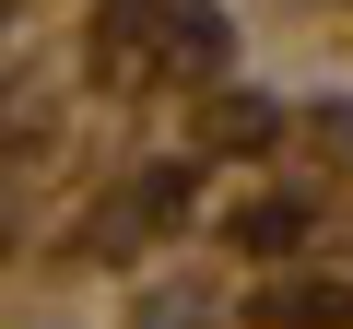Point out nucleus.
<instances>
[{
  "label": "nucleus",
  "mask_w": 353,
  "mask_h": 329,
  "mask_svg": "<svg viewBox=\"0 0 353 329\" xmlns=\"http://www.w3.org/2000/svg\"><path fill=\"white\" fill-rule=\"evenodd\" d=\"M212 141H224V153H259V141H271V106H259V94H236V106L212 118Z\"/></svg>",
  "instance_id": "7ed1b4c3"
},
{
  "label": "nucleus",
  "mask_w": 353,
  "mask_h": 329,
  "mask_svg": "<svg viewBox=\"0 0 353 329\" xmlns=\"http://www.w3.org/2000/svg\"><path fill=\"white\" fill-rule=\"evenodd\" d=\"M236 235H248V247H259V259H283V247H294V200H271V212H248V224H236Z\"/></svg>",
  "instance_id": "20e7f679"
},
{
  "label": "nucleus",
  "mask_w": 353,
  "mask_h": 329,
  "mask_svg": "<svg viewBox=\"0 0 353 329\" xmlns=\"http://www.w3.org/2000/svg\"><path fill=\"white\" fill-rule=\"evenodd\" d=\"M94 47H106V71L130 83V71H153V59L176 47V12H165V0H106V12H94Z\"/></svg>",
  "instance_id": "f257e3e1"
},
{
  "label": "nucleus",
  "mask_w": 353,
  "mask_h": 329,
  "mask_svg": "<svg viewBox=\"0 0 353 329\" xmlns=\"http://www.w3.org/2000/svg\"><path fill=\"white\" fill-rule=\"evenodd\" d=\"M165 71H224V12H176V47Z\"/></svg>",
  "instance_id": "f03ea898"
},
{
  "label": "nucleus",
  "mask_w": 353,
  "mask_h": 329,
  "mask_svg": "<svg viewBox=\"0 0 353 329\" xmlns=\"http://www.w3.org/2000/svg\"><path fill=\"white\" fill-rule=\"evenodd\" d=\"M318 129H330V141H341V164H353V106H330V118H318Z\"/></svg>",
  "instance_id": "39448f33"
}]
</instances>
